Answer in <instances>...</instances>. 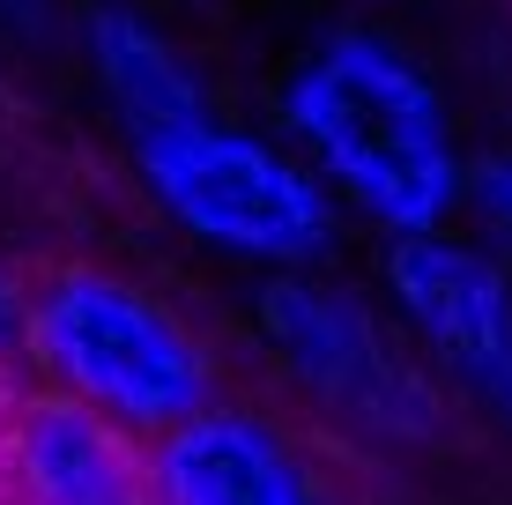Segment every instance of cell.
<instances>
[{
  "label": "cell",
  "instance_id": "1",
  "mask_svg": "<svg viewBox=\"0 0 512 505\" xmlns=\"http://www.w3.org/2000/svg\"><path fill=\"white\" fill-rule=\"evenodd\" d=\"M282 119L320 186L349 194L386 238L446 231L468 201V156L453 142L446 97L379 30H334L282 82Z\"/></svg>",
  "mask_w": 512,
  "mask_h": 505
},
{
  "label": "cell",
  "instance_id": "2",
  "mask_svg": "<svg viewBox=\"0 0 512 505\" xmlns=\"http://www.w3.org/2000/svg\"><path fill=\"white\" fill-rule=\"evenodd\" d=\"M30 379L141 446L223 402V364L201 327L156 290L90 260L30 275Z\"/></svg>",
  "mask_w": 512,
  "mask_h": 505
},
{
  "label": "cell",
  "instance_id": "3",
  "mask_svg": "<svg viewBox=\"0 0 512 505\" xmlns=\"http://www.w3.org/2000/svg\"><path fill=\"white\" fill-rule=\"evenodd\" d=\"M127 149L149 201L201 246L268 260L282 275H305L334 246V194L282 142H260V134L208 112V119H186V127L127 134Z\"/></svg>",
  "mask_w": 512,
  "mask_h": 505
},
{
  "label": "cell",
  "instance_id": "4",
  "mask_svg": "<svg viewBox=\"0 0 512 505\" xmlns=\"http://www.w3.org/2000/svg\"><path fill=\"white\" fill-rule=\"evenodd\" d=\"M260 335L275 342L297 387L327 409L334 431L364 446H394V454H423L446 439V379L357 290L320 283V275H275L260 290Z\"/></svg>",
  "mask_w": 512,
  "mask_h": 505
},
{
  "label": "cell",
  "instance_id": "5",
  "mask_svg": "<svg viewBox=\"0 0 512 505\" xmlns=\"http://www.w3.org/2000/svg\"><path fill=\"white\" fill-rule=\"evenodd\" d=\"M386 290H394L409 335L438 364L446 387L483 402L512 424V275L483 246L453 231H423L386 246Z\"/></svg>",
  "mask_w": 512,
  "mask_h": 505
},
{
  "label": "cell",
  "instance_id": "6",
  "mask_svg": "<svg viewBox=\"0 0 512 505\" xmlns=\"http://www.w3.org/2000/svg\"><path fill=\"white\" fill-rule=\"evenodd\" d=\"M156 505H357L342 461L268 409L216 402L149 446Z\"/></svg>",
  "mask_w": 512,
  "mask_h": 505
},
{
  "label": "cell",
  "instance_id": "7",
  "mask_svg": "<svg viewBox=\"0 0 512 505\" xmlns=\"http://www.w3.org/2000/svg\"><path fill=\"white\" fill-rule=\"evenodd\" d=\"M0 505H156L149 446L67 394L23 387L0 409Z\"/></svg>",
  "mask_w": 512,
  "mask_h": 505
},
{
  "label": "cell",
  "instance_id": "8",
  "mask_svg": "<svg viewBox=\"0 0 512 505\" xmlns=\"http://www.w3.org/2000/svg\"><path fill=\"white\" fill-rule=\"evenodd\" d=\"M82 45H90V67H97V82H104V97H112V112L127 119V134L186 127V119L216 112V104H208V82L193 75V60L141 8H119V0L90 8Z\"/></svg>",
  "mask_w": 512,
  "mask_h": 505
},
{
  "label": "cell",
  "instance_id": "9",
  "mask_svg": "<svg viewBox=\"0 0 512 505\" xmlns=\"http://www.w3.org/2000/svg\"><path fill=\"white\" fill-rule=\"evenodd\" d=\"M475 223H483V253L512 275V149H490L468 164V201Z\"/></svg>",
  "mask_w": 512,
  "mask_h": 505
},
{
  "label": "cell",
  "instance_id": "10",
  "mask_svg": "<svg viewBox=\"0 0 512 505\" xmlns=\"http://www.w3.org/2000/svg\"><path fill=\"white\" fill-rule=\"evenodd\" d=\"M30 379V275L0 260V387Z\"/></svg>",
  "mask_w": 512,
  "mask_h": 505
},
{
  "label": "cell",
  "instance_id": "11",
  "mask_svg": "<svg viewBox=\"0 0 512 505\" xmlns=\"http://www.w3.org/2000/svg\"><path fill=\"white\" fill-rule=\"evenodd\" d=\"M8 394H23V387H0V409H8Z\"/></svg>",
  "mask_w": 512,
  "mask_h": 505
}]
</instances>
